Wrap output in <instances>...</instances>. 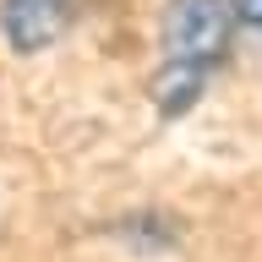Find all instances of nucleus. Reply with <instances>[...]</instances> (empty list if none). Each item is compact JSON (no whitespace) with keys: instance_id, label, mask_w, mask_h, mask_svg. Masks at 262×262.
<instances>
[{"instance_id":"nucleus-2","label":"nucleus","mask_w":262,"mask_h":262,"mask_svg":"<svg viewBox=\"0 0 262 262\" xmlns=\"http://www.w3.org/2000/svg\"><path fill=\"white\" fill-rule=\"evenodd\" d=\"M77 0H0V33L16 55H38L71 28Z\"/></svg>"},{"instance_id":"nucleus-3","label":"nucleus","mask_w":262,"mask_h":262,"mask_svg":"<svg viewBox=\"0 0 262 262\" xmlns=\"http://www.w3.org/2000/svg\"><path fill=\"white\" fill-rule=\"evenodd\" d=\"M235 6V22H246L251 33H262V0H229Z\"/></svg>"},{"instance_id":"nucleus-1","label":"nucleus","mask_w":262,"mask_h":262,"mask_svg":"<svg viewBox=\"0 0 262 262\" xmlns=\"http://www.w3.org/2000/svg\"><path fill=\"white\" fill-rule=\"evenodd\" d=\"M229 28H235V6L229 0H169L159 28V77H153V98L164 115L191 110L196 93L208 88V77L229 55Z\"/></svg>"}]
</instances>
